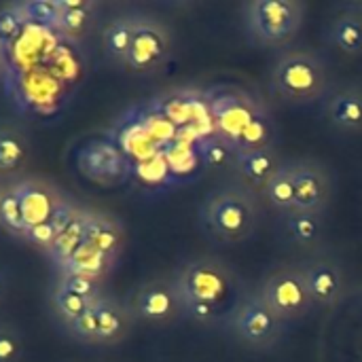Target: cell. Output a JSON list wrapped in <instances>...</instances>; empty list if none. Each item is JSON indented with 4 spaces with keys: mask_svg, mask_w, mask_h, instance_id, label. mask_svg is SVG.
Listing matches in <instances>:
<instances>
[{
    "mask_svg": "<svg viewBox=\"0 0 362 362\" xmlns=\"http://www.w3.org/2000/svg\"><path fill=\"white\" fill-rule=\"evenodd\" d=\"M87 218H89V212H81L72 218V223L57 235V240L53 242V246L49 248V257L62 267L70 257L72 252L85 242V231H87Z\"/></svg>",
    "mask_w": 362,
    "mask_h": 362,
    "instance_id": "23",
    "label": "cell"
},
{
    "mask_svg": "<svg viewBox=\"0 0 362 362\" xmlns=\"http://www.w3.org/2000/svg\"><path fill=\"white\" fill-rule=\"evenodd\" d=\"M23 21H25V13L21 4L0 8V40H8L11 36H15L23 25Z\"/></svg>",
    "mask_w": 362,
    "mask_h": 362,
    "instance_id": "33",
    "label": "cell"
},
{
    "mask_svg": "<svg viewBox=\"0 0 362 362\" xmlns=\"http://www.w3.org/2000/svg\"><path fill=\"white\" fill-rule=\"evenodd\" d=\"M286 233L291 240L303 248H314L325 238V223L318 214L291 212L286 214Z\"/></svg>",
    "mask_w": 362,
    "mask_h": 362,
    "instance_id": "21",
    "label": "cell"
},
{
    "mask_svg": "<svg viewBox=\"0 0 362 362\" xmlns=\"http://www.w3.org/2000/svg\"><path fill=\"white\" fill-rule=\"evenodd\" d=\"M127 310L134 320H142L148 325H168L185 314L174 282L161 278L140 284L132 293Z\"/></svg>",
    "mask_w": 362,
    "mask_h": 362,
    "instance_id": "7",
    "label": "cell"
},
{
    "mask_svg": "<svg viewBox=\"0 0 362 362\" xmlns=\"http://www.w3.org/2000/svg\"><path fill=\"white\" fill-rule=\"evenodd\" d=\"M172 282L182 301L185 316L204 325L223 322L227 327L235 308L246 297L233 272L214 259L185 263Z\"/></svg>",
    "mask_w": 362,
    "mask_h": 362,
    "instance_id": "1",
    "label": "cell"
},
{
    "mask_svg": "<svg viewBox=\"0 0 362 362\" xmlns=\"http://www.w3.org/2000/svg\"><path fill=\"white\" fill-rule=\"evenodd\" d=\"M305 6L297 0H250L242 6L244 28L259 47L288 45L303 25Z\"/></svg>",
    "mask_w": 362,
    "mask_h": 362,
    "instance_id": "4",
    "label": "cell"
},
{
    "mask_svg": "<svg viewBox=\"0 0 362 362\" xmlns=\"http://www.w3.org/2000/svg\"><path fill=\"white\" fill-rule=\"evenodd\" d=\"M227 329H231L244 346L255 350H267L282 339L286 322L280 320L261 299L259 291H255L246 293V297L240 301Z\"/></svg>",
    "mask_w": 362,
    "mask_h": 362,
    "instance_id": "6",
    "label": "cell"
},
{
    "mask_svg": "<svg viewBox=\"0 0 362 362\" xmlns=\"http://www.w3.org/2000/svg\"><path fill=\"white\" fill-rule=\"evenodd\" d=\"M0 225L19 238H23V233L28 229L23 223L21 204H19V195H17L15 187H8L0 193Z\"/></svg>",
    "mask_w": 362,
    "mask_h": 362,
    "instance_id": "26",
    "label": "cell"
},
{
    "mask_svg": "<svg viewBox=\"0 0 362 362\" xmlns=\"http://www.w3.org/2000/svg\"><path fill=\"white\" fill-rule=\"evenodd\" d=\"M93 305H95V303H93ZM93 305H91L81 318H76L72 325L66 327L68 333H70L72 337H76V339H81V341H85V344H98V318H95Z\"/></svg>",
    "mask_w": 362,
    "mask_h": 362,
    "instance_id": "30",
    "label": "cell"
},
{
    "mask_svg": "<svg viewBox=\"0 0 362 362\" xmlns=\"http://www.w3.org/2000/svg\"><path fill=\"white\" fill-rule=\"evenodd\" d=\"M98 4L91 0H57V28L72 38H81L91 30Z\"/></svg>",
    "mask_w": 362,
    "mask_h": 362,
    "instance_id": "17",
    "label": "cell"
},
{
    "mask_svg": "<svg viewBox=\"0 0 362 362\" xmlns=\"http://www.w3.org/2000/svg\"><path fill=\"white\" fill-rule=\"evenodd\" d=\"M257 115V108L240 98H223L214 104V117L218 125V136L227 138L235 148L250 125L252 117Z\"/></svg>",
    "mask_w": 362,
    "mask_h": 362,
    "instance_id": "15",
    "label": "cell"
},
{
    "mask_svg": "<svg viewBox=\"0 0 362 362\" xmlns=\"http://www.w3.org/2000/svg\"><path fill=\"white\" fill-rule=\"evenodd\" d=\"M51 301H53L55 314L59 316V320H62L66 327L72 325L76 318H81V316L93 305L91 301H87V299H83V297H78V295H72V293H68V291H64V288H59V286H55Z\"/></svg>",
    "mask_w": 362,
    "mask_h": 362,
    "instance_id": "27",
    "label": "cell"
},
{
    "mask_svg": "<svg viewBox=\"0 0 362 362\" xmlns=\"http://www.w3.org/2000/svg\"><path fill=\"white\" fill-rule=\"evenodd\" d=\"M93 310L98 318V344L110 346L125 339L129 325L134 320L127 305H121L119 301L104 295L100 301H95Z\"/></svg>",
    "mask_w": 362,
    "mask_h": 362,
    "instance_id": "16",
    "label": "cell"
},
{
    "mask_svg": "<svg viewBox=\"0 0 362 362\" xmlns=\"http://www.w3.org/2000/svg\"><path fill=\"white\" fill-rule=\"evenodd\" d=\"M301 272L310 291V297L316 308H335L346 293L344 272L337 263L329 259H314L308 263H301Z\"/></svg>",
    "mask_w": 362,
    "mask_h": 362,
    "instance_id": "10",
    "label": "cell"
},
{
    "mask_svg": "<svg viewBox=\"0 0 362 362\" xmlns=\"http://www.w3.org/2000/svg\"><path fill=\"white\" fill-rule=\"evenodd\" d=\"M85 240L95 250H100L102 255H106L108 259L115 261V257L119 255L121 244H123V231H121V227H119L117 221H112V218H108L104 214L89 212Z\"/></svg>",
    "mask_w": 362,
    "mask_h": 362,
    "instance_id": "18",
    "label": "cell"
},
{
    "mask_svg": "<svg viewBox=\"0 0 362 362\" xmlns=\"http://www.w3.org/2000/svg\"><path fill=\"white\" fill-rule=\"evenodd\" d=\"M2 295H4V278L0 274V299H2Z\"/></svg>",
    "mask_w": 362,
    "mask_h": 362,
    "instance_id": "34",
    "label": "cell"
},
{
    "mask_svg": "<svg viewBox=\"0 0 362 362\" xmlns=\"http://www.w3.org/2000/svg\"><path fill=\"white\" fill-rule=\"evenodd\" d=\"M199 216L218 242L240 244L257 231L261 208L257 195L246 187H223L204 199Z\"/></svg>",
    "mask_w": 362,
    "mask_h": 362,
    "instance_id": "3",
    "label": "cell"
},
{
    "mask_svg": "<svg viewBox=\"0 0 362 362\" xmlns=\"http://www.w3.org/2000/svg\"><path fill=\"white\" fill-rule=\"evenodd\" d=\"M23 356L21 333L11 325H0V362H19Z\"/></svg>",
    "mask_w": 362,
    "mask_h": 362,
    "instance_id": "29",
    "label": "cell"
},
{
    "mask_svg": "<svg viewBox=\"0 0 362 362\" xmlns=\"http://www.w3.org/2000/svg\"><path fill=\"white\" fill-rule=\"evenodd\" d=\"M134 21L136 17H117L104 28L102 47H104V53L112 62L125 64V57L129 53L132 38H134Z\"/></svg>",
    "mask_w": 362,
    "mask_h": 362,
    "instance_id": "20",
    "label": "cell"
},
{
    "mask_svg": "<svg viewBox=\"0 0 362 362\" xmlns=\"http://www.w3.org/2000/svg\"><path fill=\"white\" fill-rule=\"evenodd\" d=\"M25 19H34L40 23H53L57 25V0H34V2H25L21 4Z\"/></svg>",
    "mask_w": 362,
    "mask_h": 362,
    "instance_id": "32",
    "label": "cell"
},
{
    "mask_svg": "<svg viewBox=\"0 0 362 362\" xmlns=\"http://www.w3.org/2000/svg\"><path fill=\"white\" fill-rule=\"evenodd\" d=\"M269 206L278 212L291 214L295 210V199H297V189H295V178H293V168L291 163H284L278 174L269 180L265 193Z\"/></svg>",
    "mask_w": 362,
    "mask_h": 362,
    "instance_id": "22",
    "label": "cell"
},
{
    "mask_svg": "<svg viewBox=\"0 0 362 362\" xmlns=\"http://www.w3.org/2000/svg\"><path fill=\"white\" fill-rule=\"evenodd\" d=\"M15 191L19 195L25 227H34L49 221L62 204L57 191L42 180H34V178L21 180L15 185Z\"/></svg>",
    "mask_w": 362,
    "mask_h": 362,
    "instance_id": "13",
    "label": "cell"
},
{
    "mask_svg": "<svg viewBox=\"0 0 362 362\" xmlns=\"http://www.w3.org/2000/svg\"><path fill=\"white\" fill-rule=\"evenodd\" d=\"M297 199L293 212H308L322 216L333 199V180L329 170L316 159L291 161Z\"/></svg>",
    "mask_w": 362,
    "mask_h": 362,
    "instance_id": "9",
    "label": "cell"
},
{
    "mask_svg": "<svg viewBox=\"0 0 362 362\" xmlns=\"http://www.w3.org/2000/svg\"><path fill=\"white\" fill-rule=\"evenodd\" d=\"M57 235H59V229L55 227V223H53L51 218L45 221V223H40V225L28 227L25 233H23V238H25L30 244L42 248L45 252H49V248L53 246V242L57 240Z\"/></svg>",
    "mask_w": 362,
    "mask_h": 362,
    "instance_id": "31",
    "label": "cell"
},
{
    "mask_svg": "<svg viewBox=\"0 0 362 362\" xmlns=\"http://www.w3.org/2000/svg\"><path fill=\"white\" fill-rule=\"evenodd\" d=\"M28 157V142L21 132L13 127L0 129V172H15Z\"/></svg>",
    "mask_w": 362,
    "mask_h": 362,
    "instance_id": "24",
    "label": "cell"
},
{
    "mask_svg": "<svg viewBox=\"0 0 362 362\" xmlns=\"http://www.w3.org/2000/svg\"><path fill=\"white\" fill-rule=\"evenodd\" d=\"M282 165L284 163L280 161L274 146H265L252 151H238L233 170L240 174L242 187H246L257 195V193H265L269 180L278 174Z\"/></svg>",
    "mask_w": 362,
    "mask_h": 362,
    "instance_id": "12",
    "label": "cell"
},
{
    "mask_svg": "<svg viewBox=\"0 0 362 362\" xmlns=\"http://www.w3.org/2000/svg\"><path fill=\"white\" fill-rule=\"evenodd\" d=\"M325 38L339 53L362 55V4H341L325 28Z\"/></svg>",
    "mask_w": 362,
    "mask_h": 362,
    "instance_id": "11",
    "label": "cell"
},
{
    "mask_svg": "<svg viewBox=\"0 0 362 362\" xmlns=\"http://www.w3.org/2000/svg\"><path fill=\"white\" fill-rule=\"evenodd\" d=\"M59 288L72 293V295H78L91 303L100 301L104 297L102 288H100V282L93 280V278H85V276H74V274H62L59 276V282H57Z\"/></svg>",
    "mask_w": 362,
    "mask_h": 362,
    "instance_id": "28",
    "label": "cell"
},
{
    "mask_svg": "<svg viewBox=\"0 0 362 362\" xmlns=\"http://www.w3.org/2000/svg\"><path fill=\"white\" fill-rule=\"evenodd\" d=\"M202 159L212 170H233L238 148L223 136H210L202 142Z\"/></svg>",
    "mask_w": 362,
    "mask_h": 362,
    "instance_id": "25",
    "label": "cell"
},
{
    "mask_svg": "<svg viewBox=\"0 0 362 362\" xmlns=\"http://www.w3.org/2000/svg\"><path fill=\"white\" fill-rule=\"evenodd\" d=\"M269 89L288 104H312L331 89V72L322 55L312 49H293L269 70Z\"/></svg>",
    "mask_w": 362,
    "mask_h": 362,
    "instance_id": "2",
    "label": "cell"
},
{
    "mask_svg": "<svg viewBox=\"0 0 362 362\" xmlns=\"http://www.w3.org/2000/svg\"><path fill=\"white\" fill-rule=\"evenodd\" d=\"M110 263H112V259H108L106 255L95 250L85 240L59 269H62V274H74V276H85V278L100 280L108 272Z\"/></svg>",
    "mask_w": 362,
    "mask_h": 362,
    "instance_id": "19",
    "label": "cell"
},
{
    "mask_svg": "<svg viewBox=\"0 0 362 362\" xmlns=\"http://www.w3.org/2000/svg\"><path fill=\"white\" fill-rule=\"evenodd\" d=\"M172 47L170 30L157 21L155 17H136L134 21V38L129 53L125 57V66L136 74H148L161 68L168 59Z\"/></svg>",
    "mask_w": 362,
    "mask_h": 362,
    "instance_id": "8",
    "label": "cell"
},
{
    "mask_svg": "<svg viewBox=\"0 0 362 362\" xmlns=\"http://www.w3.org/2000/svg\"><path fill=\"white\" fill-rule=\"evenodd\" d=\"M257 291L267 308L284 322L299 320L316 308L310 297L301 265L274 267Z\"/></svg>",
    "mask_w": 362,
    "mask_h": 362,
    "instance_id": "5",
    "label": "cell"
},
{
    "mask_svg": "<svg viewBox=\"0 0 362 362\" xmlns=\"http://www.w3.org/2000/svg\"><path fill=\"white\" fill-rule=\"evenodd\" d=\"M325 115L339 132H362V85H348L333 91L325 102Z\"/></svg>",
    "mask_w": 362,
    "mask_h": 362,
    "instance_id": "14",
    "label": "cell"
}]
</instances>
